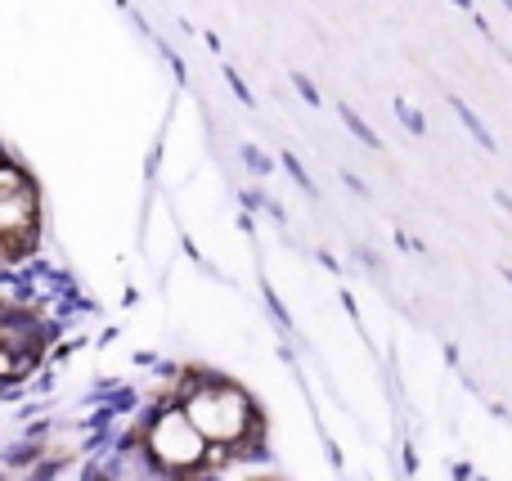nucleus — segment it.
Returning <instances> with one entry per match:
<instances>
[{
  "label": "nucleus",
  "instance_id": "1",
  "mask_svg": "<svg viewBox=\"0 0 512 481\" xmlns=\"http://www.w3.org/2000/svg\"><path fill=\"white\" fill-rule=\"evenodd\" d=\"M176 405L198 428V437L216 450L239 455V450H252L256 437H261V410L252 405V396L243 392V387L216 378V374H198V369H189V374L180 378Z\"/></svg>",
  "mask_w": 512,
  "mask_h": 481
},
{
  "label": "nucleus",
  "instance_id": "2",
  "mask_svg": "<svg viewBox=\"0 0 512 481\" xmlns=\"http://www.w3.org/2000/svg\"><path fill=\"white\" fill-rule=\"evenodd\" d=\"M140 446H144V455H149V464L158 468V473H171V477L203 473L207 441L198 437V428L185 419L180 405H162V410L153 414L149 428L140 432Z\"/></svg>",
  "mask_w": 512,
  "mask_h": 481
},
{
  "label": "nucleus",
  "instance_id": "3",
  "mask_svg": "<svg viewBox=\"0 0 512 481\" xmlns=\"http://www.w3.org/2000/svg\"><path fill=\"white\" fill-rule=\"evenodd\" d=\"M450 108H454V113H459V122H463V126H468V131H472V140H477V144H481V149H486V153H495V135H490V131H486V126H481V122H477V113H472V108H468V104H463V99H459V95H450Z\"/></svg>",
  "mask_w": 512,
  "mask_h": 481
},
{
  "label": "nucleus",
  "instance_id": "4",
  "mask_svg": "<svg viewBox=\"0 0 512 481\" xmlns=\"http://www.w3.org/2000/svg\"><path fill=\"white\" fill-rule=\"evenodd\" d=\"M337 113H342L346 131H351V135H355V140H360V144H364V149H382V140H378V135H373V131H369V122H364V117H360V113H355V108H351V104H342V108H337Z\"/></svg>",
  "mask_w": 512,
  "mask_h": 481
},
{
  "label": "nucleus",
  "instance_id": "5",
  "mask_svg": "<svg viewBox=\"0 0 512 481\" xmlns=\"http://www.w3.org/2000/svg\"><path fill=\"white\" fill-rule=\"evenodd\" d=\"M396 113H400V126H405V131H414V135H423V131H427L423 113H418V108L409 104V99H400V95H396Z\"/></svg>",
  "mask_w": 512,
  "mask_h": 481
},
{
  "label": "nucleus",
  "instance_id": "6",
  "mask_svg": "<svg viewBox=\"0 0 512 481\" xmlns=\"http://www.w3.org/2000/svg\"><path fill=\"white\" fill-rule=\"evenodd\" d=\"M283 167H288V176H292V180H297V185H301V189H306V194H310V198H319L315 180H310V176H306V167H301V162H297V158H292V153H283Z\"/></svg>",
  "mask_w": 512,
  "mask_h": 481
},
{
  "label": "nucleus",
  "instance_id": "7",
  "mask_svg": "<svg viewBox=\"0 0 512 481\" xmlns=\"http://www.w3.org/2000/svg\"><path fill=\"white\" fill-rule=\"evenodd\" d=\"M288 77H292V86H297V95L306 99L310 108H319V90H315V81H310L306 72H288Z\"/></svg>",
  "mask_w": 512,
  "mask_h": 481
},
{
  "label": "nucleus",
  "instance_id": "8",
  "mask_svg": "<svg viewBox=\"0 0 512 481\" xmlns=\"http://www.w3.org/2000/svg\"><path fill=\"white\" fill-rule=\"evenodd\" d=\"M225 86H230L234 95H239V99H243V104H248V108L256 104V95L248 90V81H243V77H239V72H234V68H225Z\"/></svg>",
  "mask_w": 512,
  "mask_h": 481
},
{
  "label": "nucleus",
  "instance_id": "9",
  "mask_svg": "<svg viewBox=\"0 0 512 481\" xmlns=\"http://www.w3.org/2000/svg\"><path fill=\"white\" fill-rule=\"evenodd\" d=\"M158 50H162V59H167V63H171V72H176V77H180V81H185V63H180V54H176V50H171V45H162V41H158Z\"/></svg>",
  "mask_w": 512,
  "mask_h": 481
},
{
  "label": "nucleus",
  "instance_id": "10",
  "mask_svg": "<svg viewBox=\"0 0 512 481\" xmlns=\"http://www.w3.org/2000/svg\"><path fill=\"white\" fill-rule=\"evenodd\" d=\"M342 180H346V185H351V189H355V194H360V198H364V194H369V185H364V180H360V176H351V171H342Z\"/></svg>",
  "mask_w": 512,
  "mask_h": 481
},
{
  "label": "nucleus",
  "instance_id": "11",
  "mask_svg": "<svg viewBox=\"0 0 512 481\" xmlns=\"http://www.w3.org/2000/svg\"><path fill=\"white\" fill-rule=\"evenodd\" d=\"M243 158H248L256 171H270V162H265V158H261V153H256V149H243Z\"/></svg>",
  "mask_w": 512,
  "mask_h": 481
},
{
  "label": "nucleus",
  "instance_id": "12",
  "mask_svg": "<svg viewBox=\"0 0 512 481\" xmlns=\"http://www.w3.org/2000/svg\"><path fill=\"white\" fill-rule=\"evenodd\" d=\"M495 203H499V207H504V212H508V216H512V198H508V194H504V189H495Z\"/></svg>",
  "mask_w": 512,
  "mask_h": 481
},
{
  "label": "nucleus",
  "instance_id": "13",
  "mask_svg": "<svg viewBox=\"0 0 512 481\" xmlns=\"http://www.w3.org/2000/svg\"><path fill=\"white\" fill-rule=\"evenodd\" d=\"M454 5H459V9H472V0H454Z\"/></svg>",
  "mask_w": 512,
  "mask_h": 481
},
{
  "label": "nucleus",
  "instance_id": "14",
  "mask_svg": "<svg viewBox=\"0 0 512 481\" xmlns=\"http://www.w3.org/2000/svg\"><path fill=\"white\" fill-rule=\"evenodd\" d=\"M504 279H508V284H512V270H504Z\"/></svg>",
  "mask_w": 512,
  "mask_h": 481
},
{
  "label": "nucleus",
  "instance_id": "15",
  "mask_svg": "<svg viewBox=\"0 0 512 481\" xmlns=\"http://www.w3.org/2000/svg\"><path fill=\"white\" fill-rule=\"evenodd\" d=\"M504 9H508V14H512V0H504Z\"/></svg>",
  "mask_w": 512,
  "mask_h": 481
},
{
  "label": "nucleus",
  "instance_id": "16",
  "mask_svg": "<svg viewBox=\"0 0 512 481\" xmlns=\"http://www.w3.org/2000/svg\"><path fill=\"white\" fill-rule=\"evenodd\" d=\"M0 329H5V315H0Z\"/></svg>",
  "mask_w": 512,
  "mask_h": 481
}]
</instances>
